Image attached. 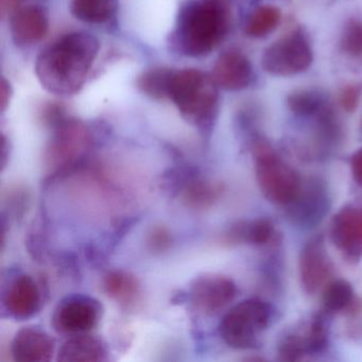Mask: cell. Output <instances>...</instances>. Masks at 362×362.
I'll use <instances>...</instances> for the list:
<instances>
[{
    "mask_svg": "<svg viewBox=\"0 0 362 362\" xmlns=\"http://www.w3.org/2000/svg\"><path fill=\"white\" fill-rule=\"evenodd\" d=\"M99 41L86 33H73L57 40L40 54L35 75L47 92L73 96L86 84L98 56Z\"/></svg>",
    "mask_w": 362,
    "mask_h": 362,
    "instance_id": "6da1fadb",
    "label": "cell"
},
{
    "mask_svg": "<svg viewBox=\"0 0 362 362\" xmlns=\"http://www.w3.org/2000/svg\"><path fill=\"white\" fill-rule=\"evenodd\" d=\"M230 26L228 0H192L180 10L173 44L184 56L206 57L223 42Z\"/></svg>",
    "mask_w": 362,
    "mask_h": 362,
    "instance_id": "7a4b0ae2",
    "label": "cell"
},
{
    "mask_svg": "<svg viewBox=\"0 0 362 362\" xmlns=\"http://www.w3.org/2000/svg\"><path fill=\"white\" fill-rule=\"evenodd\" d=\"M169 99L188 124L203 135L211 132L219 113V92L211 75L194 69L175 71Z\"/></svg>",
    "mask_w": 362,
    "mask_h": 362,
    "instance_id": "3957f363",
    "label": "cell"
},
{
    "mask_svg": "<svg viewBox=\"0 0 362 362\" xmlns=\"http://www.w3.org/2000/svg\"><path fill=\"white\" fill-rule=\"evenodd\" d=\"M256 181L262 196L279 206H287L298 196L303 179L266 139H256L252 144Z\"/></svg>",
    "mask_w": 362,
    "mask_h": 362,
    "instance_id": "277c9868",
    "label": "cell"
},
{
    "mask_svg": "<svg viewBox=\"0 0 362 362\" xmlns=\"http://www.w3.org/2000/svg\"><path fill=\"white\" fill-rule=\"evenodd\" d=\"M93 144L92 131L86 124L74 118L63 120L54 129L44 156L52 177L77 170L88 158Z\"/></svg>",
    "mask_w": 362,
    "mask_h": 362,
    "instance_id": "5b68a950",
    "label": "cell"
},
{
    "mask_svg": "<svg viewBox=\"0 0 362 362\" xmlns=\"http://www.w3.org/2000/svg\"><path fill=\"white\" fill-rule=\"evenodd\" d=\"M273 319V308L259 298H247L235 305L218 325L220 337L236 349H255Z\"/></svg>",
    "mask_w": 362,
    "mask_h": 362,
    "instance_id": "8992f818",
    "label": "cell"
},
{
    "mask_svg": "<svg viewBox=\"0 0 362 362\" xmlns=\"http://www.w3.org/2000/svg\"><path fill=\"white\" fill-rule=\"evenodd\" d=\"M313 61L310 42L302 30H294L264 49L262 66L274 77H291L306 71Z\"/></svg>",
    "mask_w": 362,
    "mask_h": 362,
    "instance_id": "52a82bcc",
    "label": "cell"
},
{
    "mask_svg": "<svg viewBox=\"0 0 362 362\" xmlns=\"http://www.w3.org/2000/svg\"><path fill=\"white\" fill-rule=\"evenodd\" d=\"M103 315V306L88 294H71L61 300L52 313V327L67 336L88 334L97 327Z\"/></svg>",
    "mask_w": 362,
    "mask_h": 362,
    "instance_id": "ba28073f",
    "label": "cell"
},
{
    "mask_svg": "<svg viewBox=\"0 0 362 362\" xmlns=\"http://www.w3.org/2000/svg\"><path fill=\"white\" fill-rule=\"evenodd\" d=\"M329 340V325L323 313L286 332L279 342L277 351L284 361H300L307 356L322 353Z\"/></svg>",
    "mask_w": 362,
    "mask_h": 362,
    "instance_id": "9c48e42d",
    "label": "cell"
},
{
    "mask_svg": "<svg viewBox=\"0 0 362 362\" xmlns=\"http://www.w3.org/2000/svg\"><path fill=\"white\" fill-rule=\"evenodd\" d=\"M330 206L332 197L327 184L320 177H313L303 180L298 196L285 207L288 219L294 226L311 228L321 223Z\"/></svg>",
    "mask_w": 362,
    "mask_h": 362,
    "instance_id": "30bf717a",
    "label": "cell"
},
{
    "mask_svg": "<svg viewBox=\"0 0 362 362\" xmlns=\"http://www.w3.org/2000/svg\"><path fill=\"white\" fill-rule=\"evenodd\" d=\"M237 286L230 277L220 274H203L190 284L187 300L204 315H216L233 302Z\"/></svg>",
    "mask_w": 362,
    "mask_h": 362,
    "instance_id": "8fae6325",
    "label": "cell"
},
{
    "mask_svg": "<svg viewBox=\"0 0 362 362\" xmlns=\"http://www.w3.org/2000/svg\"><path fill=\"white\" fill-rule=\"evenodd\" d=\"M334 264L328 256L323 237L311 238L303 247L298 260L300 285L308 294H313L329 283Z\"/></svg>",
    "mask_w": 362,
    "mask_h": 362,
    "instance_id": "7c38bea8",
    "label": "cell"
},
{
    "mask_svg": "<svg viewBox=\"0 0 362 362\" xmlns=\"http://www.w3.org/2000/svg\"><path fill=\"white\" fill-rule=\"evenodd\" d=\"M1 303L8 317L20 321L29 319L41 309V289L33 276L21 273L10 279L4 289Z\"/></svg>",
    "mask_w": 362,
    "mask_h": 362,
    "instance_id": "4fadbf2b",
    "label": "cell"
},
{
    "mask_svg": "<svg viewBox=\"0 0 362 362\" xmlns=\"http://www.w3.org/2000/svg\"><path fill=\"white\" fill-rule=\"evenodd\" d=\"M330 237L337 249L351 259L362 258V207L346 206L332 218Z\"/></svg>",
    "mask_w": 362,
    "mask_h": 362,
    "instance_id": "5bb4252c",
    "label": "cell"
},
{
    "mask_svg": "<svg viewBox=\"0 0 362 362\" xmlns=\"http://www.w3.org/2000/svg\"><path fill=\"white\" fill-rule=\"evenodd\" d=\"M211 77L218 88L230 92H238L249 88L253 82V66L251 61L243 52L228 50L216 60Z\"/></svg>",
    "mask_w": 362,
    "mask_h": 362,
    "instance_id": "9a60e30c",
    "label": "cell"
},
{
    "mask_svg": "<svg viewBox=\"0 0 362 362\" xmlns=\"http://www.w3.org/2000/svg\"><path fill=\"white\" fill-rule=\"evenodd\" d=\"M56 340L43 328H21L11 342V355L18 362H47L52 359Z\"/></svg>",
    "mask_w": 362,
    "mask_h": 362,
    "instance_id": "2e32d148",
    "label": "cell"
},
{
    "mask_svg": "<svg viewBox=\"0 0 362 362\" xmlns=\"http://www.w3.org/2000/svg\"><path fill=\"white\" fill-rule=\"evenodd\" d=\"M49 29L47 11L41 6L18 8L10 18V33L16 45L29 47L44 39Z\"/></svg>",
    "mask_w": 362,
    "mask_h": 362,
    "instance_id": "e0dca14e",
    "label": "cell"
},
{
    "mask_svg": "<svg viewBox=\"0 0 362 362\" xmlns=\"http://www.w3.org/2000/svg\"><path fill=\"white\" fill-rule=\"evenodd\" d=\"M58 361H93L109 360L107 343L97 336L81 334L71 336L58 351Z\"/></svg>",
    "mask_w": 362,
    "mask_h": 362,
    "instance_id": "ac0fdd59",
    "label": "cell"
},
{
    "mask_svg": "<svg viewBox=\"0 0 362 362\" xmlns=\"http://www.w3.org/2000/svg\"><path fill=\"white\" fill-rule=\"evenodd\" d=\"M103 288L111 300L127 309L136 306L143 293L136 275L124 270L110 271L103 277Z\"/></svg>",
    "mask_w": 362,
    "mask_h": 362,
    "instance_id": "d6986e66",
    "label": "cell"
},
{
    "mask_svg": "<svg viewBox=\"0 0 362 362\" xmlns=\"http://www.w3.org/2000/svg\"><path fill=\"white\" fill-rule=\"evenodd\" d=\"M274 232V224L269 218H256L233 224L224 235V240L230 245H264L271 241Z\"/></svg>",
    "mask_w": 362,
    "mask_h": 362,
    "instance_id": "ffe728a7",
    "label": "cell"
},
{
    "mask_svg": "<svg viewBox=\"0 0 362 362\" xmlns=\"http://www.w3.org/2000/svg\"><path fill=\"white\" fill-rule=\"evenodd\" d=\"M221 194L222 187L220 184L203 179L196 171L184 184L179 194L186 206L202 211L213 206Z\"/></svg>",
    "mask_w": 362,
    "mask_h": 362,
    "instance_id": "44dd1931",
    "label": "cell"
},
{
    "mask_svg": "<svg viewBox=\"0 0 362 362\" xmlns=\"http://www.w3.org/2000/svg\"><path fill=\"white\" fill-rule=\"evenodd\" d=\"M118 0H71V13L88 24H107L115 18Z\"/></svg>",
    "mask_w": 362,
    "mask_h": 362,
    "instance_id": "7402d4cb",
    "label": "cell"
},
{
    "mask_svg": "<svg viewBox=\"0 0 362 362\" xmlns=\"http://www.w3.org/2000/svg\"><path fill=\"white\" fill-rule=\"evenodd\" d=\"M281 23L279 8L262 5L253 10L245 25V33L251 39H264L274 33Z\"/></svg>",
    "mask_w": 362,
    "mask_h": 362,
    "instance_id": "603a6c76",
    "label": "cell"
},
{
    "mask_svg": "<svg viewBox=\"0 0 362 362\" xmlns=\"http://www.w3.org/2000/svg\"><path fill=\"white\" fill-rule=\"evenodd\" d=\"M173 73L165 67H154L144 71L137 78V88L146 96L154 100L169 98Z\"/></svg>",
    "mask_w": 362,
    "mask_h": 362,
    "instance_id": "cb8c5ba5",
    "label": "cell"
},
{
    "mask_svg": "<svg viewBox=\"0 0 362 362\" xmlns=\"http://www.w3.org/2000/svg\"><path fill=\"white\" fill-rule=\"evenodd\" d=\"M354 302L355 291L349 281L342 279H334L324 287L322 304L325 313H336L346 310Z\"/></svg>",
    "mask_w": 362,
    "mask_h": 362,
    "instance_id": "d4e9b609",
    "label": "cell"
},
{
    "mask_svg": "<svg viewBox=\"0 0 362 362\" xmlns=\"http://www.w3.org/2000/svg\"><path fill=\"white\" fill-rule=\"evenodd\" d=\"M325 105L323 95L315 90H296L287 97L290 111L300 117H311Z\"/></svg>",
    "mask_w": 362,
    "mask_h": 362,
    "instance_id": "484cf974",
    "label": "cell"
},
{
    "mask_svg": "<svg viewBox=\"0 0 362 362\" xmlns=\"http://www.w3.org/2000/svg\"><path fill=\"white\" fill-rule=\"evenodd\" d=\"M340 48L351 58H362V20L347 21L341 33Z\"/></svg>",
    "mask_w": 362,
    "mask_h": 362,
    "instance_id": "4316f807",
    "label": "cell"
},
{
    "mask_svg": "<svg viewBox=\"0 0 362 362\" xmlns=\"http://www.w3.org/2000/svg\"><path fill=\"white\" fill-rule=\"evenodd\" d=\"M173 236L168 228L164 226H154L150 228L146 236L147 249L153 254H163L170 249Z\"/></svg>",
    "mask_w": 362,
    "mask_h": 362,
    "instance_id": "83f0119b",
    "label": "cell"
},
{
    "mask_svg": "<svg viewBox=\"0 0 362 362\" xmlns=\"http://www.w3.org/2000/svg\"><path fill=\"white\" fill-rule=\"evenodd\" d=\"M361 97L362 86L360 84H347L339 93V105L346 113H354L359 107Z\"/></svg>",
    "mask_w": 362,
    "mask_h": 362,
    "instance_id": "f1b7e54d",
    "label": "cell"
},
{
    "mask_svg": "<svg viewBox=\"0 0 362 362\" xmlns=\"http://www.w3.org/2000/svg\"><path fill=\"white\" fill-rule=\"evenodd\" d=\"M349 166H351V175H353L354 180L359 185H362V148L358 149L351 156Z\"/></svg>",
    "mask_w": 362,
    "mask_h": 362,
    "instance_id": "f546056e",
    "label": "cell"
},
{
    "mask_svg": "<svg viewBox=\"0 0 362 362\" xmlns=\"http://www.w3.org/2000/svg\"><path fill=\"white\" fill-rule=\"evenodd\" d=\"M11 86L9 82L6 79L1 81V110L5 111L9 105L10 98H11Z\"/></svg>",
    "mask_w": 362,
    "mask_h": 362,
    "instance_id": "4dcf8cb0",
    "label": "cell"
},
{
    "mask_svg": "<svg viewBox=\"0 0 362 362\" xmlns=\"http://www.w3.org/2000/svg\"><path fill=\"white\" fill-rule=\"evenodd\" d=\"M10 1H16V0H10Z\"/></svg>",
    "mask_w": 362,
    "mask_h": 362,
    "instance_id": "1f68e13d",
    "label": "cell"
}]
</instances>
